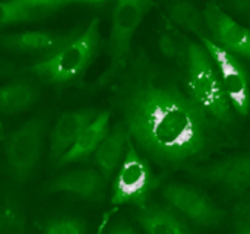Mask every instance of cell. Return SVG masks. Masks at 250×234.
Here are the masks:
<instances>
[{
	"label": "cell",
	"instance_id": "obj_1",
	"mask_svg": "<svg viewBox=\"0 0 250 234\" xmlns=\"http://www.w3.org/2000/svg\"><path fill=\"white\" fill-rule=\"evenodd\" d=\"M117 78L113 103L130 139L148 157L161 166H183L207 151L215 120L193 100L186 81L144 54L136 56Z\"/></svg>",
	"mask_w": 250,
	"mask_h": 234
},
{
	"label": "cell",
	"instance_id": "obj_2",
	"mask_svg": "<svg viewBox=\"0 0 250 234\" xmlns=\"http://www.w3.org/2000/svg\"><path fill=\"white\" fill-rule=\"evenodd\" d=\"M100 48V19L94 18L82 32H78L56 53L37 60L28 70L47 85H70L83 78Z\"/></svg>",
	"mask_w": 250,
	"mask_h": 234
},
{
	"label": "cell",
	"instance_id": "obj_3",
	"mask_svg": "<svg viewBox=\"0 0 250 234\" xmlns=\"http://www.w3.org/2000/svg\"><path fill=\"white\" fill-rule=\"evenodd\" d=\"M186 85L193 100L214 120L231 122V104L223 89L217 67L202 44L190 43L186 60Z\"/></svg>",
	"mask_w": 250,
	"mask_h": 234
},
{
	"label": "cell",
	"instance_id": "obj_4",
	"mask_svg": "<svg viewBox=\"0 0 250 234\" xmlns=\"http://www.w3.org/2000/svg\"><path fill=\"white\" fill-rule=\"evenodd\" d=\"M154 6L148 0H119L114 3L111 16V31L107 41L110 64L97 81L98 85H107L117 78L127 66L130 57L132 40L144 16Z\"/></svg>",
	"mask_w": 250,
	"mask_h": 234
},
{
	"label": "cell",
	"instance_id": "obj_5",
	"mask_svg": "<svg viewBox=\"0 0 250 234\" xmlns=\"http://www.w3.org/2000/svg\"><path fill=\"white\" fill-rule=\"evenodd\" d=\"M45 128L47 120L37 116L3 139L7 170L15 182L23 183L34 174L41 157Z\"/></svg>",
	"mask_w": 250,
	"mask_h": 234
},
{
	"label": "cell",
	"instance_id": "obj_6",
	"mask_svg": "<svg viewBox=\"0 0 250 234\" xmlns=\"http://www.w3.org/2000/svg\"><path fill=\"white\" fill-rule=\"evenodd\" d=\"M157 186L158 179L154 176L151 166L136 151L135 144L130 141L113 182L111 204L144 208L148 205V201Z\"/></svg>",
	"mask_w": 250,
	"mask_h": 234
},
{
	"label": "cell",
	"instance_id": "obj_7",
	"mask_svg": "<svg viewBox=\"0 0 250 234\" xmlns=\"http://www.w3.org/2000/svg\"><path fill=\"white\" fill-rule=\"evenodd\" d=\"M201 43L217 67L223 89L231 107L240 116H248L250 110V88L246 67L237 56L218 45L209 37H201Z\"/></svg>",
	"mask_w": 250,
	"mask_h": 234
},
{
	"label": "cell",
	"instance_id": "obj_8",
	"mask_svg": "<svg viewBox=\"0 0 250 234\" xmlns=\"http://www.w3.org/2000/svg\"><path fill=\"white\" fill-rule=\"evenodd\" d=\"M163 196L177 214L201 227H217L224 220V213L205 193L186 185H168Z\"/></svg>",
	"mask_w": 250,
	"mask_h": 234
},
{
	"label": "cell",
	"instance_id": "obj_9",
	"mask_svg": "<svg viewBox=\"0 0 250 234\" xmlns=\"http://www.w3.org/2000/svg\"><path fill=\"white\" fill-rule=\"evenodd\" d=\"M199 180L218 185L229 196H242L250 191V152L226 157L205 167L190 169Z\"/></svg>",
	"mask_w": 250,
	"mask_h": 234
},
{
	"label": "cell",
	"instance_id": "obj_10",
	"mask_svg": "<svg viewBox=\"0 0 250 234\" xmlns=\"http://www.w3.org/2000/svg\"><path fill=\"white\" fill-rule=\"evenodd\" d=\"M204 19L212 41L234 56L250 60V29L234 21L218 4L209 3L204 10Z\"/></svg>",
	"mask_w": 250,
	"mask_h": 234
},
{
	"label": "cell",
	"instance_id": "obj_11",
	"mask_svg": "<svg viewBox=\"0 0 250 234\" xmlns=\"http://www.w3.org/2000/svg\"><path fill=\"white\" fill-rule=\"evenodd\" d=\"M78 34L76 29L70 32L62 31H22L13 34L0 35V48L23 56H38L41 59L48 57L62 48L69 40Z\"/></svg>",
	"mask_w": 250,
	"mask_h": 234
},
{
	"label": "cell",
	"instance_id": "obj_12",
	"mask_svg": "<svg viewBox=\"0 0 250 234\" xmlns=\"http://www.w3.org/2000/svg\"><path fill=\"white\" fill-rule=\"evenodd\" d=\"M107 180L98 170L79 169L54 177L44 186L47 193H69L72 196L100 202L105 193Z\"/></svg>",
	"mask_w": 250,
	"mask_h": 234
},
{
	"label": "cell",
	"instance_id": "obj_13",
	"mask_svg": "<svg viewBox=\"0 0 250 234\" xmlns=\"http://www.w3.org/2000/svg\"><path fill=\"white\" fill-rule=\"evenodd\" d=\"M98 116L95 108L67 111L59 117L50 135V160L56 164Z\"/></svg>",
	"mask_w": 250,
	"mask_h": 234
},
{
	"label": "cell",
	"instance_id": "obj_14",
	"mask_svg": "<svg viewBox=\"0 0 250 234\" xmlns=\"http://www.w3.org/2000/svg\"><path fill=\"white\" fill-rule=\"evenodd\" d=\"M75 4L67 0H9L0 1V26L40 22Z\"/></svg>",
	"mask_w": 250,
	"mask_h": 234
},
{
	"label": "cell",
	"instance_id": "obj_15",
	"mask_svg": "<svg viewBox=\"0 0 250 234\" xmlns=\"http://www.w3.org/2000/svg\"><path fill=\"white\" fill-rule=\"evenodd\" d=\"M130 136L122 123H117L100 144L92 155V163L101 176L108 182L119 170L130 142Z\"/></svg>",
	"mask_w": 250,
	"mask_h": 234
},
{
	"label": "cell",
	"instance_id": "obj_16",
	"mask_svg": "<svg viewBox=\"0 0 250 234\" xmlns=\"http://www.w3.org/2000/svg\"><path fill=\"white\" fill-rule=\"evenodd\" d=\"M108 132H110V111L105 110L98 113V116L92 120V123L81 133V136L73 144V147L60 157L56 166L60 167L69 163L83 161L88 157L94 155V152L98 149L100 144L104 141Z\"/></svg>",
	"mask_w": 250,
	"mask_h": 234
},
{
	"label": "cell",
	"instance_id": "obj_17",
	"mask_svg": "<svg viewBox=\"0 0 250 234\" xmlns=\"http://www.w3.org/2000/svg\"><path fill=\"white\" fill-rule=\"evenodd\" d=\"M138 221L146 234H192L173 208L148 204L141 208Z\"/></svg>",
	"mask_w": 250,
	"mask_h": 234
},
{
	"label": "cell",
	"instance_id": "obj_18",
	"mask_svg": "<svg viewBox=\"0 0 250 234\" xmlns=\"http://www.w3.org/2000/svg\"><path fill=\"white\" fill-rule=\"evenodd\" d=\"M40 98V91L35 85L18 81L0 86V113L16 116L28 111Z\"/></svg>",
	"mask_w": 250,
	"mask_h": 234
},
{
	"label": "cell",
	"instance_id": "obj_19",
	"mask_svg": "<svg viewBox=\"0 0 250 234\" xmlns=\"http://www.w3.org/2000/svg\"><path fill=\"white\" fill-rule=\"evenodd\" d=\"M168 15L170 19L177 23L179 26L196 34L201 37L207 35V23L204 19V15L198 10V7L190 1H176L168 6Z\"/></svg>",
	"mask_w": 250,
	"mask_h": 234
},
{
	"label": "cell",
	"instance_id": "obj_20",
	"mask_svg": "<svg viewBox=\"0 0 250 234\" xmlns=\"http://www.w3.org/2000/svg\"><path fill=\"white\" fill-rule=\"evenodd\" d=\"M189 45H190V41H188L186 37L177 29V26H174L173 22L167 19L164 31L161 32L158 38V47L161 53L167 59H173V60L182 59L186 64Z\"/></svg>",
	"mask_w": 250,
	"mask_h": 234
},
{
	"label": "cell",
	"instance_id": "obj_21",
	"mask_svg": "<svg viewBox=\"0 0 250 234\" xmlns=\"http://www.w3.org/2000/svg\"><path fill=\"white\" fill-rule=\"evenodd\" d=\"M0 234H25V213L13 193L0 204Z\"/></svg>",
	"mask_w": 250,
	"mask_h": 234
},
{
	"label": "cell",
	"instance_id": "obj_22",
	"mask_svg": "<svg viewBox=\"0 0 250 234\" xmlns=\"http://www.w3.org/2000/svg\"><path fill=\"white\" fill-rule=\"evenodd\" d=\"M40 234H86V226L75 217H56L42 226Z\"/></svg>",
	"mask_w": 250,
	"mask_h": 234
},
{
	"label": "cell",
	"instance_id": "obj_23",
	"mask_svg": "<svg viewBox=\"0 0 250 234\" xmlns=\"http://www.w3.org/2000/svg\"><path fill=\"white\" fill-rule=\"evenodd\" d=\"M233 215L236 221H250V191L239 196V201L233 208Z\"/></svg>",
	"mask_w": 250,
	"mask_h": 234
},
{
	"label": "cell",
	"instance_id": "obj_24",
	"mask_svg": "<svg viewBox=\"0 0 250 234\" xmlns=\"http://www.w3.org/2000/svg\"><path fill=\"white\" fill-rule=\"evenodd\" d=\"M16 73V64L7 59H1L0 57V79L3 78H9L12 75Z\"/></svg>",
	"mask_w": 250,
	"mask_h": 234
},
{
	"label": "cell",
	"instance_id": "obj_25",
	"mask_svg": "<svg viewBox=\"0 0 250 234\" xmlns=\"http://www.w3.org/2000/svg\"><path fill=\"white\" fill-rule=\"evenodd\" d=\"M107 234H138L130 226H127V224H123V223H120V224H114Z\"/></svg>",
	"mask_w": 250,
	"mask_h": 234
},
{
	"label": "cell",
	"instance_id": "obj_26",
	"mask_svg": "<svg viewBox=\"0 0 250 234\" xmlns=\"http://www.w3.org/2000/svg\"><path fill=\"white\" fill-rule=\"evenodd\" d=\"M234 233L236 234H250V221H236L234 224Z\"/></svg>",
	"mask_w": 250,
	"mask_h": 234
},
{
	"label": "cell",
	"instance_id": "obj_27",
	"mask_svg": "<svg viewBox=\"0 0 250 234\" xmlns=\"http://www.w3.org/2000/svg\"><path fill=\"white\" fill-rule=\"evenodd\" d=\"M233 6L237 7V9L245 15V18L250 22V1H237V3H234Z\"/></svg>",
	"mask_w": 250,
	"mask_h": 234
},
{
	"label": "cell",
	"instance_id": "obj_28",
	"mask_svg": "<svg viewBox=\"0 0 250 234\" xmlns=\"http://www.w3.org/2000/svg\"><path fill=\"white\" fill-rule=\"evenodd\" d=\"M108 218H110V214H105V215H104V218H103V221H101V224H100V227H98V232H97V234H103L104 229H105V226H107V223H108Z\"/></svg>",
	"mask_w": 250,
	"mask_h": 234
},
{
	"label": "cell",
	"instance_id": "obj_29",
	"mask_svg": "<svg viewBox=\"0 0 250 234\" xmlns=\"http://www.w3.org/2000/svg\"><path fill=\"white\" fill-rule=\"evenodd\" d=\"M1 142H3V125L0 122V148H1Z\"/></svg>",
	"mask_w": 250,
	"mask_h": 234
}]
</instances>
